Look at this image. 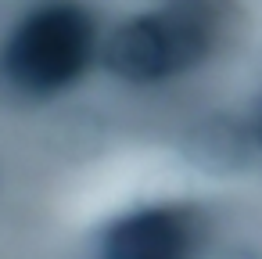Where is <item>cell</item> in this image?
I'll list each match as a JSON object with an SVG mask.
<instances>
[{"label":"cell","instance_id":"1","mask_svg":"<svg viewBox=\"0 0 262 259\" xmlns=\"http://www.w3.org/2000/svg\"><path fill=\"white\" fill-rule=\"evenodd\" d=\"M208 0H172L155 15L122 22L104 44V65L126 83H158L198 65L215 40Z\"/></svg>","mask_w":262,"mask_h":259},{"label":"cell","instance_id":"2","mask_svg":"<svg viewBox=\"0 0 262 259\" xmlns=\"http://www.w3.org/2000/svg\"><path fill=\"white\" fill-rule=\"evenodd\" d=\"M97 33L83 8L47 4L18 22L4 47V76L36 97H51L72 87L94 62Z\"/></svg>","mask_w":262,"mask_h":259},{"label":"cell","instance_id":"3","mask_svg":"<svg viewBox=\"0 0 262 259\" xmlns=\"http://www.w3.org/2000/svg\"><path fill=\"white\" fill-rule=\"evenodd\" d=\"M201 220L176 205H151L115 220L101 241V259H198Z\"/></svg>","mask_w":262,"mask_h":259},{"label":"cell","instance_id":"4","mask_svg":"<svg viewBox=\"0 0 262 259\" xmlns=\"http://www.w3.org/2000/svg\"><path fill=\"white\" fill-rule=\"evenodd\" d=\"M255 141L262 144V101H258V108H255Z\"/></svg>","mask_w":262,"mask_h":259}]
</instances>
